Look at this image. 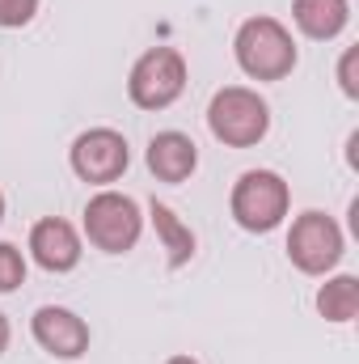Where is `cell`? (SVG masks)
Instances as JSON below:
<instances>
[{
  "label": "cell",
  "instance_id": "obj_1",
  "mask_svg": "<svg viewBox=\"0 0 359 364\" xmlns=\"http://www.w3.org/2000/svg\"><path fill=\"white\" fill-rule=\"evenodd\" d=\"M233 55H237V68L250 81H283V77H292V68L300 60L296 38H292V30L279 17L241 21L237 38H233Z\"/></svg>",
  "mask_w": 359,
  "mask_h": 364
},
{
  "label": "cell",
  "instance_id": "obj_2",
  "mask_svg": "<svg viewBox=\"0 0 359 364\" xmlns=\"http://www.w3.org/2000/svg\"><path fill=\"white\" fill-rule=\"evenodd\" d=\"M207 127L224 149H254L270 132V106L250 85H224L207 102Z\"/></svg>",
  "mask_w": 359,
  "mask_h": 364
},
{
  "label": "cell",
  "instance_id": "obj_3",
  "mask_svg": "<svg viewBox=\"0 0 359 364\" xmlns=\"http://www.w3.org/2000/svg\"><path fill=\"white\" fill-rule=\"evenodd\" d=\"M287 208H292V186L275 170H245L233 182L228 212L245 233H275L287 220Z\"/></svg>",
  "mask_w": 359,
  "mask_h": 364
},
{
  "label": "cell",
  "instance_id": "obj_4",
  "mask_svg": "<svg viewBox=\"0 0 359 364\" xmlns=\"http://www.w3.org/2000/svg\"><path fill=\"white\" fill-rule=\"evenodd\" d=\"M140 233H144V212H140V203L127 191L101 186L85 203V237H89L93 250L127 255V250H136Z\"/></svg>",
  "mask_w": 359,
  "mask_h": 364
},
{
  "label": "cell",
  "instance_id": "obj_5",
  "mask_svg": "<svg viewBox=\"0 0 359 364\" xmlns=\"http://www.w3.org/2000/svg\"><path fill=\"white\" fill-rule=\"evenodd\" d=\"M347 255V237L338 229V220L330 212H300L287 229V259L292 267L304 275H330Z\"/></svg>",
  "mask_w": 359,
  "mask_h": 364
},
{
  "label": "cell",
  "instance_id": "obj_6",
  "mask_svg": "<svg viewBox=\"0 0 359 364\" xmlns=\"http://www.w3.org/2000/svg\"><path fill=\"white\" fill-rule=\"evenodd\" d=\"M182 93H186V55L178 47H148L127 73V97L140 110H170Z\"/></svg>",
  "mask_w": 359,
  "mask_h": 364
},
{
  "label": "cell",
  "instance_id": "obj_7",
  "mask_svg": "<svg viewBox=\"0 0 359 364\" xmlns=\"http://www.w3.org/2000/svg\"><path fill=\"white\" fill-rule=\"evenodd\" d=\"M68 166L81 182H93V186H110L127 174L131 166V144L123 132L114 127H89L72 140L68 149Z\"/></svg>",
  "mask_w": 359,
  "mask_h": 364
},
{
  "label": "cell",
  "instance_id": "obj_8",
  "mask_svg": "<svg viewBox=\"0 0 359 364\" xmlns=\"http://www.w3.org/2000/svg\"><path fill=\"white\" fill-rule=\"evenodd\" d=\"M30 335H34V343H38L47 356H55V360H81L93 343L89 322H85L81 314L64 309V305H38L34 318H30Z\"/></svg>",
  "mask_w": 359,
  "mask_h": 364
},
{
  "label": "cell",
  "instance_id": "obj_9",
  "mask_svg": "<svg viewBox=\"0 0 359 364\" xmlns=\"http://www.w3.org/2000/svg\"><path fill=\"white\" fill-rule=\"evenodd\" d=\"M85 246H81V233L77 225H68L64 216H43L34 220L30 229V259L51 275H64V272H77Z\"/></svg>",
  "mask_w": 359,
  "mask_h": 364
},
{
  "label": "cell",
  "instance_id": "obj_10",
  "mask_svg": "<svg viewBox=\"0 0 359 364\" xmlns=\"http://www.w3.org/2000/svg\"><path fill=\"white\" fill-rule=\"evenodd\" d=\"M144 161H148V174L157 182H174L178 186V182H186L199 170V144L186 132H157L148 140Z\"/></svg>",
  "mask_w": 359,
  "mask_h": 364
},
{
  "label": "cell",
  "instance_id": "obj_11",
  "mask_svg": "<svg viewBox=\"0 0 359 364\" xmlns=\"http://www.w3.org/2000/svg\"><path fill=\"white\" fill-rule=\"evenodd\" d=\"M292 21L304 38L313 43H330L347 30L351 21V4L347 0H292Z\"/></svg>",
  "mask_w": 359,
  "mask_h": 364
},
{
  "label": "cell",
  "instance_id": "obj_12",
  "mask_svg": "<svg viewBox=\"0 0 359 364\" xmlns=\"http://www.w3.org/2000/svg\"><path fill=\"white\" fill-rule=\"evenodd\" d=\"M148 220H153V229H157V242H161V250H165L170 272H182V267L194 259V246H199V242H194V229L182 220L170 203H161V199L148 203Z\"/></svg>",
  "mask_w": 359,
  "mask_h": 364
},
{
  "label": "cell",
  "instance_id": "obj_13",
  "mask_svg": "<svg viewBox=\"0 0 359 364\" xmlns=\"http://www.w3.org/2000/svg\"><path fill=\"white\" fill-rule=\"evenodd\" d=\"M317 314L326 322H351L359 314V279L355 275H330L321 288H317Z\"/></svg>",
  "mask_w": 359,
  "mask_h": 364
},
{
  "label": "cell",
  "instance_id": "obj_14",
  "mask_svg": "<svg viewBox=\"0 0 359 364\" xmlns=\"http://www.w3.org/2000/svg\"><path fill=\"white\" fill-rule=\"evenodd\" d=\"M26 284V255L13 242H0V292H17Z\"/></svg>",
  "mask_w": 359,
  "mask_h": 364
},
{
  "label": "cell",
  "instance_id": "obj_15",
  "mask_svg": "<svg viewBox=\"0 0 359 364\" xmlns=\"http://www.w3.org/2000/svg\"><path fill=\"white\" fill-rule=\"evenodd\" d=\"M38 13V0H0V30H21Z\"/></svg>",
  "mask_w": 359,
  "mask_h": 364
},
{
  "label": "cell",
  "instance_id": "obj_16",
  "mask_svg": "<svg viewBox=\"0 0 359 364\" xmlns=\"http://www.w3.org/2000/svg\"><path fill=\"white\" fill-rule=\"evenodd\" d=\"M338 90L347 93L351 102L359 97V47H347L338 60Z\"/></svg>",
  "mask_w": 359,
  "mask_h": 364
},
{
  "label": "cell",
  "instance_id": "obj_17",
  "mask_svg": "<svg viewBox=\"0 0 359 364\" xmlns=\"http://www.w3.org/2000/svg\"><path fill=\"white\" fill-rule=\"evenodd\" d=\"M9 339H13V326H9V318L0 314V356H4V348H9Z\"/></svg>",
  "mask_w": 359,
  "mask_h": 364
},
{
  "label": "cell",
  "instance_id": "obj_18",
  "mask_svg": "<svg viewBox=\"0 0 359 364\" xmlns=\"http://www.w3.org/2000/svg\"><path fill=\"white\" fill-rule=\"evenodd\" d=\"M165 364H199V360H194V356H170Z\"/></svg>",
  "mask_w": 359,
  "mask_h": 364
},
{
  "label": "cell",
  "instance_id": "obj_19",
  "mask_svg": "<svg viewBox=\"0 0 359 364\" xmlns=\"http://www.w3.org/2000/svg\"><path fill=\"white\" fill-rule=\"evenodd\" d=\"M0 225H4V191H0Z\"/></svg>",
  "mask_w": 359,
  "mask_h": 364
}]
</instances>
